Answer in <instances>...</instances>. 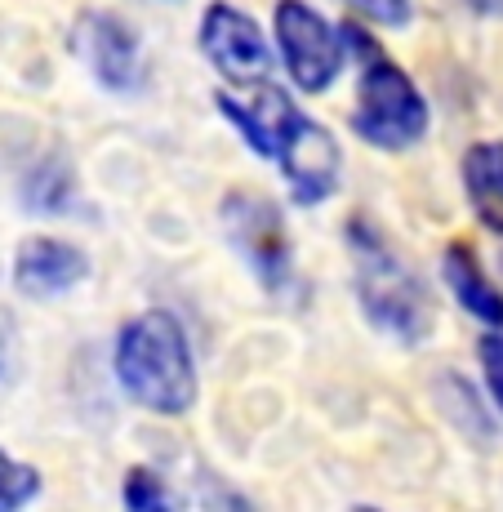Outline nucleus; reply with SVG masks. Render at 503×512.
I'll return each instance as SVG.
<instances>
[{"instance_id":"f257e3e1","label":"nucleus","mask_w":503,"mask_h":512,"mask_svg":"<svg viewBox=\"0 0 503 512\" xmlns=\"http://www.w3.org/2000/svg\"><path fill=\"white\" fill-rule=\"evenodd\" d=\"M254 98L241 103L232 94H214V107L228 116V125L245 139L254 156H268L281 165L290 196L299 205H321L339 192L343 152L334 134L317 125L281 85H250Z\"/></svg>"},{"instance_id":"f03ea898","label":"nucleus","mask_w":503,"mask_h":512,"mask_svg":"<svg viewBox=\"0 0 503 512\" xmlns=\"http://www.w3.org/2000/svg\"><path fill=\"white\" fill-rule=\"evenodd\" d=\"M116 379H121L125 397L138 401L152 415H187L196 406V361L187 330L174 312L152 308L125 321L116 334Z\"/></svg>"},{"instance_id":"7ed1b4c3","label":"nucleus","mask_w":503,"mask_h":512,"mask_svg":"<svg viewBox=\"0 0 503 512\" xmlns=\"http://www.w3.org/2000/svg\"><path fill=\"white\" fill-rule=\"evenodd\" d=\"M348 254H352V285L366 321L397 343H423L437 326V303L423 277L392 250V241L370 219L348 223Z\"/></svg>"},{"instance_id":"20e7f679","label":"nucleus","mask_w":503,"mask_h":512,"mask_svg":"<svg viewBox=\"0 0 503 512\" xmlns=\"http://www.w3.org/2000/svg\"><path fill=\"white\" fill-rule=\"evenodd\" d=\"M343 45L361 54V81H357V112H352V130L361 143L379 147V152H406L428 134V103H423L419 85L410 81L406 67H397L361 23L339 27Z\"/></svg>"},{"instance_id":"39448f33","label":"nucleus","mask_w":503,"mask_h":512,"mask_svg":"<svg viewBox=\"0 0 503 512\" xmlns=\"http://www.w3.org/2000/svg\"><path fill=\"white\" fill-rule=\"evenodd\" d=\"M219 219L232 250L259 277L263 290L281 294L294 281V241H290V228H285L281 205L259 192H228L219 205Z\"/></svg>"},{"instance_id":"423d86ee","label":"nucleus","mask_w":503,"mask_h":512,"mask_svg":"<svg viewBox=\"0 0 503 512\" xmlns=\"http://www.w3.org/2000/svg\"><path fill=\"white\" fill-rule=\"evenodd\" d=\"M276 49L303 94H321L339 81L348 45L334 23H325L308 0H276Z\"/></svg>"},{"instance_id":"0eeeda50","label":"nucleus","mask_w":503,"mask_h":512,"mask_svg":"<svg viewBox=\"0 0 503 512\" xmlns=\"http://www.w3.org/2000/svg\"><path fill=\"white\" fill-rule=\"evenodd\" d=\"M201 54L228 85H259L272 72V49L263 41V27L245 9L214 0L201 18Z\"/></svg>"},{"instance_id":"6e6552de","label":"nucleus","mask_w":503,"mask_h":512,"mask_svg":"<svg viewBox=\"0 0 503 512\" xmlns=\"http://www.w3.org/2000/svg\"><path fill=\"white\" fill-rule=\"evenodd\" d=\"M76 54L94 72V81L112 94H134L143 85V45L125 18L90 9L76 27Z\"/></svg>"},{"instance_id":"1a4fd4ad","label":"nucleus","mask_w":503,"mask_h":512,"mask_svg":"<svg viewBox=\"0 0 503 512\" xmlns=\"http://www.w3.org/2000/svg\"><path fill=\"white\" fill-rule=\"evenodd\" d=\"M90 277V254L58 236H27L14 254V285L27 299H58Z\"/></svg>"},{"instance_id":"9d476101","label":"nucleus","mask_w":503,"mask_h":512,"mask_svg":"<svg viewBox=\"0 0 503 512\" xmlns=\"http://www.w3.org/2000/svg\"><path fill=\"white\" fill-rule=\"evenodd\" d=\"M441 272H446V285L459 299L463 312H472L477 321H486L490 330H503V294H499V285L486 277V268L477 263V250H472L468 241L446 245Z\"/></svg>"},{"instance_id":"9b49d317","label":"nucleus","mask_w":503,"mask_h":512,"mask_svg":"<svg viewBox=\"0 0 503 512\" xmlns=\"http://www.w3.org/2000/svg\"><path fill=\"white\" fill-rule=\"evenodd\" d=\"M463 192L486 232L503 236V139H481L463 152Z\"/></svg>"},{"instance_id":"f8f14e48","label":"nucleus","mask_w":503,"mask_h":512,"mask_svg":"<svg viewBox=\"0 0 503 512\" xmlns=\"http://www.w3.org/2000/svg\"><path fill=\"white\" fill-rule=\"evenodd\" d=\"M76 201V174L67 170V161L49 156L45 165H36L23 183V205L36 214H63Z\"/></svg>"},{"instance_id":"ddd939ff","label":"nucleus","mask_w":503,"mask_h":512,"mask_svg":"<svg viewBox=\"0 0 503 512\" xmlns=\"http://www.w3.org/2000/svg\"><path fill=\"white\" fill-rule=\"evenodd\" d=\"M41 495V472L32 464H18L14 455L0 450V512H14Z\"/></svg>"},{"instance_id":"4468645a","label":"nucleus","mask_w":503,"mask_h":512,"mask_svg":"<svg viewBox=\"0 0 503 512\" xmlns=\"http://www.w3.org/2000/svg\"><path fill=\"white\" fill-rule=\"evenodd\" d=\"M125 508L134 512H161V508H179V499L165 490V477L152 468H134L125 477Z\"/></svg>"},{"instance_id":"2eb2a0df","label":"nucleus","mask_w":503,"mask_h":512,"mask_svg":"<svg viewBox=\"0 0 503 512\" xmlns=\"http://www.w3.org/2000/svg\"><path fill=\"white\" fill-rule=\"evenodd\" d=\"M339 5H348L361 23H379V27H410L414 14L410 0H339Z\"/></svg>"},{"instance_id":"dca6fc26","label":"nucleus","mask_w":503,"mask_h":512,"mask_svg":"<svg viewBox=\"0 0 503 512\" xmlns=\"http://www.w3.org/2000/svg\"><path fill=\"white\" fill-rule=\"evenodd\" d=\"M477 357H481V374H486V388L495 397L499 415H503V334H481L477 343Z\"/></svg>"},{"instance_id":"f3484780","label":"nucleus","mask_w":503,"mask_h":512,"mask_svg":"<svg viewBox=\"0 0 503 512\" xmlns=\"http://www.w3.org/2000/svg\"><path fill=\"white\" fill-rule=\"evenodd\" d=\"M468 9H477L481 18H503V0H463Z\"/></svg>"}]
</instances>
